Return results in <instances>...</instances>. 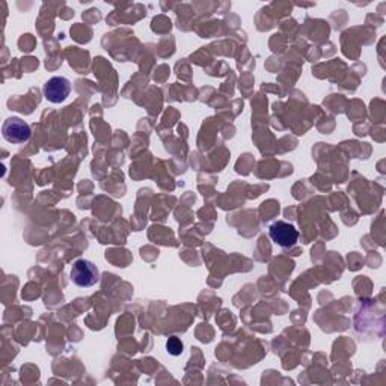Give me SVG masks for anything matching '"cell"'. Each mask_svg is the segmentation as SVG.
Wrapping results in <instances>:
<instances>
[{
    "label": "cell",
    "mask_w": 386,
    "mask_h": 386,
    "mask_svg": "<svg viewBox=\"0 0 386 386\" xmlns=\"http://www.w3.org/2000/svg\"><path fill=\"white\" fill-rule=\"evenodd\" d=\"M71 281L77 287H92L100 281V272L96 265L88 260H77L72 264Z\"/></svg>",
    "instance_id": "cell-1"
},
{
    "label": "cell",
    "mask_w": 386,
    "mask_h": 386,
    "mask_svg": "<svg viewBox=\"0 0 386 386\" xmlns=\"http://www.w3.org/2000/svg\"><path fill=\"white\" fill-rule=\"evenodd\" d=\"M2 135H4L5 140H8L9 143L18 145V143L28 142L31 139L32 130L26 121L12 116V118H8L4 123Z\"/></svg>",
    "instance_id": "cell-2"
},
{
    "label": "cell",
    "mask_w": 386,
    "mask_h": 386,
    "mask_svg": "<svg viewBox=\"0 0 386 386\" xmlns=\"http://www.w3.org/2000/svg\"><path fill=\"white\" fill-rule=\"evenodd\" d=\"M269 236L277 246L284 249L293 248L299 240V231L293 224L277 221L269 228Z\"/></svg>",
    "instance_id": "cell-3"
},
{
    "label": "cell",
    "mask_w": 386,
    "mask_h": 386,
    "mask_svg": "<svg viewBox=\"0 0 386 386\" xmlns=\"http://www.w3.org/2000/svg\"><path fill=\"white\" fill-rule=\"evenodd\" d=\"M44 96L50 103H62L71 92V83L67 77H52L43 88Z\"/></svg>",
    "instance_id": "cell-4"
},
{
    "label": "cell",
    "mask_w": 386,
    "mask_h": 386,
    "mask_svg": "<svg viewBox=\"0 0 386 386\" xmlns=\"http://www.w3.org/2000/svg\"><path fill=\"white\" fill-rule=\"evenodd\" d=\"M166 348H167V352L171 353L172 356H178V355L183 353V343H181L180 338L171 336L166 343Z\"/></svg>",
    "instance_id": "cell-5"
}]
</instances>
